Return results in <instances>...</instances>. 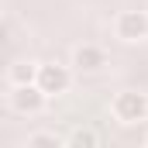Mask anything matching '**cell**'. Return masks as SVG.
<instances>
[{
	"instance_id": "cell-7",
	"label": "cell",
	"mask_w": 148,
	"mask_h": 148,
	"mask_svg": "<svg viewBox=\"0 0 148 148\" xmlns=\"http://www.w3.org/2000/svg\"><path fill=\"white\" fill-rule=\"evenodd\" d=\"M38 145H66V138H59L55 131H35V134H28V148H38Z\"/></svg>"
},
{
	"instance_id": "cell-5",
	"label": "cell",
	"mask_w": 148,
	"mask_h": 148,
	"mask_svg": "<svg viewBox=\"0 0 148 148\" xmlns=\"http://www.w3.org/2000/svg\"><path fill=\"white\" fill-rule=\"evenodd\" d=\"M73 66L79 73H100L107 66V52L100 45H76L73 48Z\"/></svg>"
},
{
	"instance_id": "cell-8",
	"label": "cell",
	"mask_w": 148,
	"mask_h": 148,
	"mask_svg": "<svg viewBox=\"0 0 148 148\" xmlns=\"http://www.w3.org/2000/svg\"><path fill=\"white\" fill-rule=\"evenodd\" d=\"M66 145H86V148H93V145H100V134L97 131H73L69 138H66Z\"/></svg>"
},
{
	"instance_id": "cell-1",
	"label": "cell",
	"mask_w": 148,
	"mask_h": 148,
	"mask_svg": "<svg viewBox=\"0 0 148 148\" xmlns=\"http://www.w3.org/2000/svg\"><path fill=\"white\" fill-rule=\"evenodd\" d=\"M110 114L114 121L121 124H138V121H148V93H138V90H121L110 100Z\"/></svg>"
},
{
	"instance_id": "cell-3",
	"label": "cell",
	"mask_w": 148,
	"mask_h": 148,
	"mask_svg": "<svg viewBox=\"0 0 148 148\" xmlns=\"http://www.w3.org/2000/svg\"><path fill=\"white\" fill-rule=\"evenodd\" d=\"M114 35L121 41H141L148 38V14L145 10H121L114 21Z\"/></svg>"
},
{
	"instance_id": "cell-9",
	"label": "cell",
	"mask_w": 148,
	"mask_h": 148,
	"mask_svg": "<svg viewBox=\"0 0 148 148\" xmlns=\"http://www.w3.org/2000/svg\"><path fill=\"white\" fill-rule=\"evenodd\" d=\"M0 24H3V21H0Z\"/></svg>"
},
{
	"instance_id": "cell-6",
	"label": "cell",
	"mask_w": 148,
	"mask_h": 148,
	"mask_svg": "<svg viewBox=\"0 0 148 148\" xmlns=\"http://www.w3.org/2000/svg\"><path fill=\"white\" fill-rule=\"evenodd\" d=\"M35 76H38V62L21 59V62L10 66V83H14V86H21V83H35Z\"/></svg>"
},
{
	"instance_id": "cell-4",
	"label": "cell",
	"mask_w": 148,
	"mask_h": 148,
	"mask_svg": "<svg viewBox=\"0 0 148 148\" xmlns=\"http://www.w3.org/2000/svg\"><path fill=\"white\" fill-rule=\"evenodd\" d=\"M45 93H41V86L38 83H21V86H14V93H10V103H14V110L17 114H38L45 107Z\"/></svg>"
},
{
	"instance_id": "cell-2",
	"label": "cell",
	"mask_w": 148,
	"mask_h": 148,
	"mask_svg": "<svg viewBox=\"0 0 148 148\" xmlns=\"http://www.w3.org/2000/svg\"><path fill=\"white\" fill-rule=\"evenodd\" d=\"M35 83L41 86L45 97H59L73 86V73H69V66H59V62H38Z\"/></svg>"
}]
</instances>
